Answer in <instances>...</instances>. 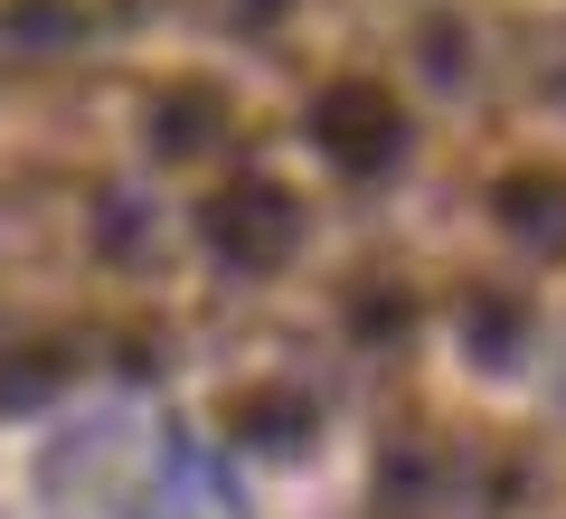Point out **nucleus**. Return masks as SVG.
<instances>
[{"mask_svg":"<svg viewBox=\"0 0 566 519\" xmlns=\"http://www.w3.org/2000/svg\"><path fill=\"white\" fill-rule=\"evenodd\" d=\"M208 227H218L227 237V256H283V246H293V199H283V189H264V180H245V189H227L218 208H208Z\"/></svg>","mask_w":566,"mask_h":519,"instance_id":"obj_1","label":"nucleus"},{"mask_svg":"<svg viewBox=\"0 0 566 519\" xmlns=\"http://www.w3.org/2000/svg\"><path fill=\"white\" fill-rule=\"evenodd\" d=\"M322 142L340 160H359V170H378V160L397 152V104H387L378 85H340V95L322 104Z\"/></svg>","mask_w":566,"mask_h":519,"instance_id":"obj_2","label":"nucleus"}]
</instances>
